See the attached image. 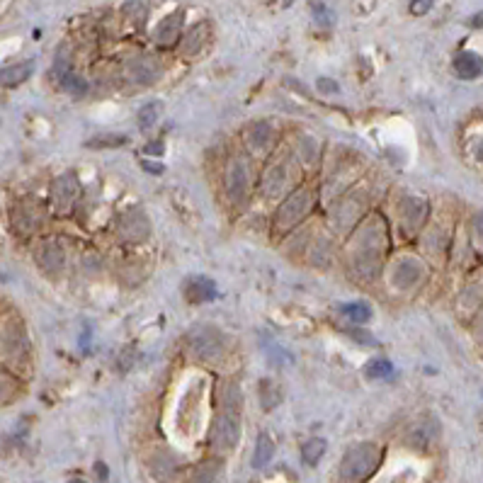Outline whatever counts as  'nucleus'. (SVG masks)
Instances as JSON below:
<instances>
[{"label": "nucleus", "mask_w": 483, "mask_h": 483, "mask_svg": "<svg viewBox=\"0 0 483 483\" xmlns=\"http://www.w3.org/2000/svg\"><path fill=\"white\" fill-rule=\"evenodd\" d=\"M382 464V449L372 442H362L345 451L343 464H340V473L345 481H364L369 478Z\"/></svg>", "instance_id": "obj_1"}, {"label": "nucleus", "mask_w": 483, "mask_h": 483, "mask_svg": "<svg viewBox=\"0 0 483 483\" xmlns=\"http://www.w3.org/2000/svg\"><path fill=\"white\" fill-rule=\"evenodd\" d=\"M187 347L197 360L207 362H219L226 352V338L219 333L216 328H209V325H199V328L190 330L187 335Z\"/></svg>", "instance_id": "obj_2"}, {"label": "nucleus", "mask_w": 483, "mask_h": 483, "mask_svg": "<svg viewBox=\"0 0 483 483\" xmlns=\"http://www.w3.org/2000/svg\"><path fill=\"white\" fill-rule=\"evenodd\" d=\"M238 437H240V413H236V410H221L212 432L214 449L231 451L238 445Z\"/></svg>", "instance_id": "obj_3"}, {"label": "nucleus", "mask_w": 483, "mask_h": 483, "mask_svg": "<svg viewBox=\"0 0 483 483\" xmlns=\"http://www.w3.org/2000/svg\"><path fill=\"white\" fill-rule=\"evenodd\" d=\"M308 209H311V192L301 190V192H297V195H292L287 202L277 209V229L280 231L292 229L294 223H299L306 216Z\"/></svg>", "instance_id": "obj_4"}, {"label": "nucleus", "mask_w": 483, "mask_h": 483, "mask_svg": "<svg viewBox=\"0 0 483 483\" xmlns=\"http://www.w3.org/2000/svg\"><path fill=\"white\" fill-rule=\"evenodd\" d=\"M42 207H39L34 199H20L12 209V226L15 231L20 234H32L37 229L39 223H42Z\"/></svg>", "instance_id": "obj_5"}, {"label": "nucleus", "mask_w": 483, "mask_h": 483, "mask_svg": "<svg viewBox=\"0 0 483 483\" xmlns=\"http://www.w3.org/2000/svg\"><path fill=\"white\" fill-rule=\"evenodd\" d=\"M248 185H250L248 163L243 158H234L229 163V170H226V187H229L231 199L234 202H243L245 195H248Z\"/></svg>", "instance_id": "obj_6"}, {"label": "nucleus", "mask_w": 483, "mask_h": 483, "mask_svg": "<svg viewBox=\"0 0 483 483\" xmlns=\"http://www.w3.org/2000/svg\"><path fill=\"white\" fill-rule=\"evenodd\" d=\"M289 168H292L289 158H282L265 170V177H262V192H265V197H277L284 190H289L287 185H289V180H292Z\"/></svg>", "instance_id": "obj_7"}, {"label": "nucleus", "mask_w": 483, "mask_h": 483, "mask_svg": "<svg viewBox=\"0 0 483 483\" xmlns=\"http://www.w3.org/2000/svg\"><path fill=\"white\" fill-rule=\"evenodd\" d=\"M75 197H78V180L71 173H66V175H61L59 180L53 182L51 202L59 212H69L71 204L75 202Z\"/></svg>", "instance_id": "obj_8"}, {"label": "nucleus", "mask_w": 483, "mask_h": 483, "mask_svg": "<svg viewBox=\"0 0 483 483\" xmlns=\"http://www.w3.org/2000/svg\"><path fill=\"white\" fill-rule=\"evenodd\" d=\"M25 350V338L20 333V325L10 323L0 325V355L3 357H20Z\"/></svg>", "instance_id": "obj_9"}, {"label": "nucleus", "mask_w": 483, "mask_h": 483, "mask_svg": "<svg viewBox=\"0 0 483 483\" xmlns=\"http://www.w3.org/2000/svg\"><path fill=\"white\" fill-rule=\"evenodd\" d=\"M437 437H440V425H437V420L425 418V420H420L418 425H413V430H410V435H408V442L415 447V449H428Z\"/></svg>", "instance_id": "obj_10"}, {"label": "nucleus", "mask_w": 483, "mask_h": 483, "mask_svg": "<svg viewBox=\"0 0 483 483\" xmlns=\"http://www.w3.org/2000/svg\"><path fill=\"white\" fill-rule=\"evenodd\" d=\"M64 248H61L59 243H44L42 248L37 250V262L42 270L51 272V275H56V272L64 270Z\"/></svg>", "instance_id": "obj_11"}, {"label": "nucleus", "mask_w": 483, "mask_h": 483, "mask_svg": "<svg viewBox=\"0 0 483 483\" xmlns=\"http://www.w3.org/2000/svg\"><path fill=\"white\" fill-rule=\"evenodd\" d=\"M454 73L464 80H473L483 75V59L476 51H462L454 59Z\"/></svg>", "instance_id": "obj_12"}, {"label": "nucleus", "mask_w": 483, "mask_h": 483, "mask_svg": "<svg viewBox=\"0 0 483 483\" xmlns=\"http://www.w3.org/2000/svg\"><path fill=\"white\" fill-rule=\"evenodd\" d=\"M214 294H216V284H214L209 277H195V280L187 282V287H185V297L190 299L192 304L212 301Z\"/></svg>", "instance_id": "obj_13"}, {"label": "nucleus", "mask_w": 483, "mask_h": 483, "mask_svg": "<svg viewBox=\"0 0 483 483\" xmlns=\"http://www.w3.org/2000/svg\"><path fill=\"white\" fill-rule=\"evenodd\" d=\"M32 69H34L32 61L12 64V66H5V69H0V85H3V88H15V85L25 83V80L32 75Z\"/></svg>", "instance_id": "obj_14"}, {"label": "nucleus", "mask_w": 483, "mask_h": 483, "mask_svg": "<svg viewBox=\"0 0 483 483\" xmlns=\"http://www.w3.org/2000/svg\"><path fill=\"white\" fill-rule=\"evenodd\" d=\"M149 467H151V473H153L158 481H168L173 473H175V457L173 454H168V451H156L153 457L149 459Z\"/></svg>", "instance_id": "obj_15"}, {"label": "nucleus", "mask_w": 483, "mask_h": 483, "mask_svg": "<svg viewBox=\"0 0 483 483\" xmlns=\"http://www.w3.org/2000/svg\"><path fill=\"white\" fill-rule=\"evenodd\" d=\"M245 138H248L250 149L255 151H267L272 146V138H275V132L267 127L265 122H258L245 132Z\"/></svg>", "instance_id": "obj_16"}, {"label": "nucleus", "mask_w": 483, "mask_h": 483, "mask_svg": "<svg viewBox=\"0 0 483 483\" xmlns=\"http://www.w3.org/2000/svg\"><path fill=\"white\" fill-rule=\"evenodd\" d=\"M182 25V12H173L170 17H165L156 29V42L158 44H173L177 39V29Z\"/></svg>", "instance_id": "obj_17"}, {"label": "nucleus", "mask_w": 483, "mask_h": 483, "mask_svg": "<svg viewBox=\"0 0 483 483\" xmlns=\"http://www.w3.org/2000/svg\"><path fill=\"white\" fill-rule=\"evenodd\" d=\"M223 464L219 459H212V462H204L190 473V481L187 483H216L219 476H221Z\"/></svg>", "instance_id": "obj_18"}, {"label": "nucleus", "mask_w": 483, "mask_h": 483, "mask_svg": "<svg viewBox=\"0 0 483 483\" xmlns=\"http://www.w3.org/2000/svg\"><path fill=\"white\" fill-rule=\"evenodd\" d=\"M272 454H275V442L267 432H262L255 442V451H253V467L255 469H265L270 464Z\"/></svg>", "instance_id": "obj_19"}, {"label": "nucleus", "mask_w": 483, "mask_h": 483, "mask_svg": "<svg viewBox=\"0 0 483 483\" xmlns=\"http://www.w3.org/2000/svg\"><path fill=\"white\" fill-rule=\"evenodd\" d=\"M325 454V440H321V437H311V440L304 442L301 447V459L304 464H308V467H316V464L321 462V457Z\"/></svg>", "instance_id": "obj_20"}, {"label": "nucleus", "mask_w": 483, "mask_h": 483, "mask_svg": "<svg viewBox=\"0 0 483 483\" xmlns=\"http://www.w3.org/2000/svg\"><path fill=\"white\" fill-rule=\"evenodd\" d=\"M340 314L345 316L347 321H352V323H367V321L372 319V308L367 306V304H343L340 306Z\"/></svg>", "instance_id": "obj_21"}, {"label": "nucleus", "mask_w": 483, "mask_h": 483, "mask_svg": "<svg viewBox=\"0 0 483 483\" xmlns=\"http://www.w3.org/2000/svg\"><path fill=\"white\" fill-rule=\"evenodd\" d=\"M129 138L124 136V134H100V136L90 138L88 141V149H119V146L127 144Z\"/></svg>", "instance_id": "obj_22"}, {"label": "nucleus", "mask_w": 483, "mask_h": 483, "mask_svg": "<svg viewBox=\"0 0 483 483\" xmlns=\"http://www.w3.org/2000/svg\"><path fill=\"white\" fill-rule=\"evenodd\" d=\"M260 399H262V408L265 410H272L282 399V391L272 379H262L260 384Z\"/></svg>", "instance_id": "obj_23"}, {"label": "nucleus", "mask_w": 483, "mask_h": 483, "mask_svg": "<svg viewBox=\"0 0 483 483\" xmlns=\"http://www.w3.org/2000/svg\"><path fill=\"white\" fill-rule=\"evenodd\" d=\"M160 102H146L141 110H138V127L141 129H151L156 122H158V114H160Z\"/></svg>", "instance_id": "obj_24"}, {"label": "nucleus", "mask_w": 483, "mask_h": 483, "mask_svg": "<svg viewBox=\"0 0 483 483\" xmlns=\"http://www.w3.org/2000/svg\"><path fill=\"white\" fill-rule=\"evenodd\" d=\"M59 83L64 90L73 92V95H83L85 90H88V85H85L83 78H78V75L73 73V71H66V73L59 75Z\"/></svg>", "instance_id": "obj_25"}, {"label": "nucleus", "mask_w": 483, "mask_h": 483, "mask_svg": "<svg viewBox=\"0 0 483 483\" xmlns=\"http://www.w3.org/2000/svg\"><path fill=\"white\" fill-rule=\"evenodd\" d=\"M15 393H17V384H15V379L10 377V374L0 367V404H8V401H12L15 399Z\"/></svg>", "instance_id": "obj_26"}, {"label": "nucleus", "mask_w": 483, "mask_h": 483, "mask_svg": "<svg viewBox=\"0 0 483 483\" xmlns=\"http://www.w3.org/2000/svg\"><path fill=\"white\" fill-rule=\"evenodd\" d=\"M391 372H393V367H391V362L388 360H372L364 369V374L369 379H384V377H388Z\"/></svg>", "instance_id": "obj_27"}, {"label": "nucleus", "mask_w": 483, "mask_h": 483, "mask_svg": "<svg viewBox=\"0 0 483 483\" xmlns=\"http://www.w3.org/2000/svg\"><path fill=\"white\" fill-rule=\"evenodd\" d=\"M432 3L435 0H410V12L413 15H425V12H430Z\"/></svg>", "instance_id": "obj_28"}, {"label": "nucleus", "mask_w": 483, "mask_h": 483, "mask_svg": "<svg viewBox=\"0 0 483 483\" xmlns=\"http://www.w3.org/2000/svg\"><path fill=\"white\" fill-rule=\"evenodd\" d=\"M319 88L323 92H338V83H335V80H330V78H321L319 80Z\"/></svg>", "instance_id": "obj_29"}, {"label": "nucleus", "mask_w": 483, "mask_h": 483, "mask_svg": "<svg viewBox=\"0 0 483 483\" xmlns=\"http://www.w3.org/2000/svg\"><path fill=\"white\" fill-rule=\"evenodd\" d=\"M473 231H476V236H481L483 238V214H478L476 221H473Z\"/></svg>", "instance_id": "obj_30"}, {"label": "nucleus", "mask_w": 483, "mask_h": 483, "mask_svg": "<svg viewBox=\"0 0 483 483\" xmlns=\"http://www.w3.org/2000/svg\"><path fill=\"white\" fill-rule=\"evenodd\" d=\"M146 151H149V153H163V144H160V141H153V144L146 146Z\"/></svg>", "instance_id": "obj_31"}, {"label": "nucleus", "mask_w": 483, "mask_h": 483, "mask_svg": "<svg viewBox=\"0 0 483 483\" xmlns=\"http://www.w3.org/2000/svg\"><path fill=\"white\" fill-rule=\"evenodd\" d=\"M144 168L149 170V173H163V165L160 163H144Z\"/></svg>", "instance_id": "obj_32"}, {"label": "nucleus", "mask_w": 483, "mask_h": 483, "mask_svg": "<svg viewBox=\"0 0 483 483\" xmlns=\"http://www.w3.org/2000/svg\"><path fill=\"white\" fill-rule=\"evenodd\" d=\"M71 483H85V481H80V478H73V481H71Z\"/></svg>", "instance_id": "obj_33"}]
</instances>
